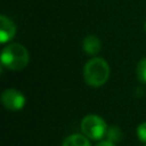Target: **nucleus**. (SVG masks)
I'll use <instances>...</instances> for the list:
<instances>
[{"instance_id": "nucleus-10", "label": "nucleus", "mask_w": 146, "mask_h": 146, "mask_svg": "<svg viewBox=\"0 0 146 146\" xmlns=\"http://www.w3.org/2000/svg\"><path fill=\"white\" fill-rule=\"evenodd\" d=\"M137 136L140 141L146 143V122H143L137 127Z\"/></svg>"}, {"instance_id": "nucleus-1", "label": "nucleus", "mask_w": 146, "mask_h": 146, "mask_svg": "<svg viewBox=\"0 0 146 146\" xmlns=\"http://www.w3.org/2000/svg\"><path fill=\"white\" fill-rule=\"evenodd\" d=\"M110 78V66L103 58L95 57L88 60L83 67V79L90 87H100Z\"/></svg>"}, {"instance_id": "nucleus-6", "label": "nucleus", "mask_w": 146, "mask_h": 146, "mask_svg": "<svg viewBox=\"0 0 146 146\" xmlns=\"http://www.w3.org/2000/svg\"><path fill=\"white\" fill-rule=\"evenodd\" d=\"M82 47H83V50L88 55H97L100 51L102 43H100V40L96 35H87L83 39Z\"/></svg>"}, {"instance_id": "nucleus-9", "label": "nucleus", "mask_w": 146, "mask_h": 146, "mask_svg": "<svg viewBox=\"0 0 146 146\" xmlns=\"http://www.w3.org/2000/svg\"><path fill=\"white\" fill-rule=\"evenodd\" d=\"M108 132V138H110V141H119L121 139V131L119 128L116 127H112L110 128V130L107 131Z\"/></svg>"}, {"instance_id": "nucleus-11", "label": "nucleus", "mask_w": 146, "mask_h": 146, "mask_svg": "<svg viewBox=\"0 0 146 146\" xmlns=\"http://www.w3.org/2000/svg\"><path fill=\"white\" fill-rule=\"evenodd\" d=\"M96 146H115L112 141H110V140H105V141H100V143H98Z\"/></svg>"}, {"instance_id": "nucleus-7", "label": "nucleus", "mask_w": 146, "mask_h": 146, "mask_svg": "<svg viewBox=\"0 0 146 146\" xmlns=\"http://www.w3.org/2000/svg\"><path fill=\"white\" fill-rule=\"evenodd\" d=\"M62 146H91L88 137L80 133H74L68 136L64 141Z\"/></svg>"}, {"instance_id": "nucleus-8", "label": "nucleus", "mask_w": 146, "mask_h": 146, "mask_svg": "<svg viewBox=\"0 0 146 146\" xmlns=\"http://www.w3.org/2000/svg\"><path fill=\"white\" fill-rule=\"evenodd\" d=\"M136 73H137L138 80L140 82H143V83H146V58H143L138 63Z\"/></svg>"}, {"instance_id": "nucleus-13", "label": "nucleus", "mask_w": 146, "mask_h": 146, "mask_svg": "<svg viewBox=\"0 0 146 146\" xmlns=\"http://www.w3.org/2000/svg\"><path fill=\"white\" fill-rule=\"evenodd\" d=\"M145 146H146V145H145Z\"/></svg>"}, {"instance_id": "nucleus-3", "label": "nucleus", "mask_w": 146, "mask_h": 146, "mask_svg": "<svg viewBox=\"0 0 146 146\" xmlns=\"http://www.w3.org/2000/svg\"><path fill=\"white\" fill-rule=\"evenodd\" d=\"M82 133L92 140H99L107 132L106 122L96 114H88L81 121Z\"/></svg>"}, {"instance_id": "nucleus-12", "label": "nucleus", "mask_w": 146, "mask_h": 146, "mask_svg": "<svg viewBox=\"0 0 146 146\" xmlns=\"http://www.w3.org/2000/svg\"><path fill=\"white\" fill-rule=\"evenodd\" d=\"M145 30H146V22H145Z\"/></svg>"}, {"instance_id": "nucleus-4", "label": "nucleus", "mask_w": 146, "mask_h": 146, "mask_svg": "<svg viewBox=\"0 0 146 146\" xmlns=\"http://www.w3.org/2000/svg\"><path fill=\"white\" fill-rule=\"evenodd\" d=\"M1 102L3 106L9 111H21L26 103L25 96L17 89H6L1 95Z\"/></svg>"}, {"instance_id": "nucleus-5", "label": "nucleus", "mask_w": 146, "mask_h": 146, "mask_svg": "<svg viewBox=\"0 0 146 146\" xmlns=\"http://www.w3.org/2000/svg\"><path fill=\"white\" fill-rule=\"evenodd\" d=\"M16 34V25L14 22L6 17L5 15L0 16V42L6 43L10 41Z\"/></svg>"}, {"instance_id": "nucleus-2", "label": "nucleus", "mask_w": 146, "mask_h": 146, "mask_svg": "<svg viewBox=\"0 0 146 146\" xmlns=\"http://www.w3.org/2000/svg\"><path fill=\"white\" fill-rule=\"evenodd\" d=\"M1 64L9 70L19 71L27 66L30 56L27 49L21 43L6 46L1 51Z\"/></svg>"}]
</instances>
